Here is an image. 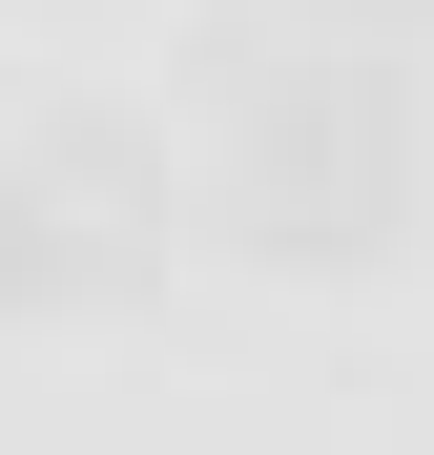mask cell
Returning a JSON list of instances; mask_svg holds the SVG:
<instances>
[{
    "label": "cell",
    "mask_w": 434,
    "mask_h": 455,
    "mask_svg": "<svg viewBox=\"0 0 434 455\" xmlns=\"http://www.w3.org/2000/svg\"><path fill=\"white\" fill-rule=\"evenodd\" d=\"M393 187H414V104L373 62H269L249 84V145H228V228L269 269H351L393 249Z\"/></svg>",
    "instance_id": "cell-1"
},
{
    "label": "cell",
    "mask_w": 434,
    "mask_h": 455,
    "mask_svg": "<svg viewBox=\"0 0 434 455\" xmlns=\"http://www.w3.org/2000/svg\"><path fill=\"white\" fill-rule=\"evenodd\" d=\"M104 269H124V228H104V145L42 124V145H21V290H42V311H83Z\"/></svg>",
    "instance_id": "cell-2"
}]
</instances>
